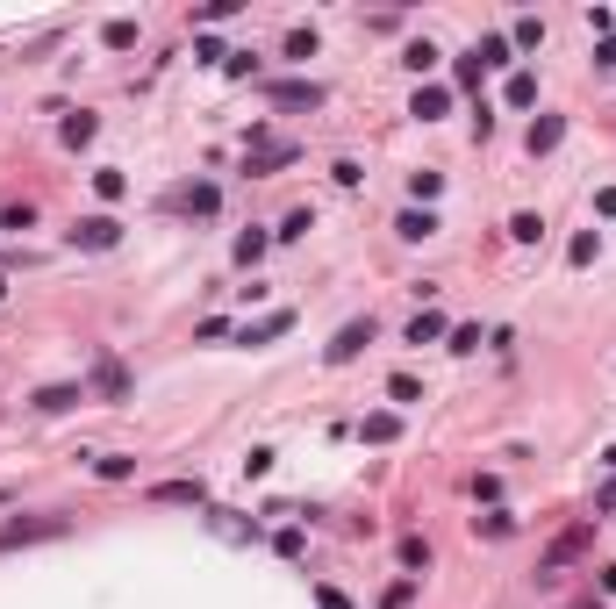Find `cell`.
<instances>
[{
	"mask_svg": "<svg viewBox=\"0 0 616 609\" xmlns=\"http://www.w3.org/2000/svg\"><path fill=\"white\" fill-rule=\"evenodd\" d=\"M87 402V388H36V408L43 416H65V408H79Z\"/></svg>",
	"mask_w": 616,
	"mask_h": 609,
	"instance_id": "7",
	"label": "cell"
},
{
	"mask_svg": "<svg viewBox=\"0 0 616 609\" xmlns=\"http://www.w3.org/2000/svg\"><path fill=\"white\" fill-rule=\"evenodd\" d=\"M402 567H430V545L423 538H402Z\"/></svg>",
	"mask_w": 616,
	"mask_h": 609,
	"instance_id": "25",
	"label": "cell"
},
{
	"mask_svg": "<svg viewBox=\"0 0 616 609\" xmlns=\"http://www.w3.org/2000/svg\"><path fill=\"white\" fill-rule=\"evenodd\" d=\"M395 430H402V423H395V416H366V437H373V445H387V437H395Z\"/></svg>",
	"mask_w": 616,
	"mask_h": 609,
	"instance_id": "20",
	"label": "cell"
},
{
	"mask_svg": "<svg viewBox=\"0 0 616 609\" xmlns=\"http://www.w3.org/2000/svg\"><path fill=\"white\" fill-rule=\"evenodd\" d=\"M473 58H481V65H509V36H488Z\"/></svg>",
	"mask_w": 616,
	"mask_h": 609,
	"instance_id": "16",
	"label": "cell"
},
{
	"mask_svg": "<svg viewBox=\"0 0 616 609\" xmlns=\"http://www.w3.org/2000/svg\"><path fill=\"white\" fill-rule=\"evenodd\" d=\"M387 395H395V402H423V388H415L409 373H395V380H387Z\"/></svg>",
	"mask_w": 616,
	"mask_h": 609,
	"instance_id": "23",
	"label": "cell"
},
{
	"mask_svg": "<svg viewBox=\"0 0 616 609\" xmlns=\"http://www.w3.org/2000/svg\"><path fill=\"white\" fill-rule=\"evenodd\" d=\"M287 58H315V29H294L287 36Z\"/></svg>",
	"mask_w": 616,
	"mask_h": 609,
	"instance_id": "24",
	"label": "cell"
},
{
	"mask_svg": "<svg viewBox=\"0 0 616 609\" xmlns=\"http://www.w3.org/2000/svg\"><path fill=\"white\" fill-rule=\"evenodd\" d=\"M437 337H444V315H437V308H423V315L409 323V344H437Z\"/></svg>",
	"mask_w": 616,
	"mask_h": 609,
	"instance_id": "11",
	"label": "cell"
},
{
	"mask_svg": "<svg viewBox=\"0 0 616 609\" xmlns=\"http://www.w3.org/2000/svg\"><path fill=\"white\" fill-rule=\"evenodd\" d=\"M444 108H452V94H444V87H415V108H409V115H423V122H437Z\"/></svg>",
	"mask_w": 616,
	"mask_h": 609,
	"instance_id": "10",
	"label": "cell"
},
{
	"mask_svg": "<svg viewBox=\"0 0 616 609\" xmlns=\"http://www.w3.org/2000/svg\"><path fill=\"white\" fill-rule=\"evenodd\" d=\"M395 237H409V244L437 237V215H430V208H402V215H395Z\"/></svg>",
	"mask_w": 616,
	"mask_h": 609,
	"instance_id": "6",
	"label": "cell"
},
{
	"mask_svg": "<svg viewBox=\"0 0 616 609\" xmlns=\"http://www.w3.org/2000/svg\"><path fill=\"white\" fill-rule=\"evenodd\" d=\"M65 144H72V151L94 144V115H72V122H65Z\"/></svg>",
	"mask_w": 616,
	"mask_h": 609,
	"instance_id": "17",
	"label": "cell"
},
{
	"mask_svg": "<svg viewBox=\"0 0 616 609\" xmlns=\"http://www.w3.org/2000/svg\"><path fill=\"white\" fill-rule=\"evenodd\" d=\"M36 538H65V516H14V523H0V552L36 545Z\"/></svg>",
	"mask_w": 616,
	"mask_h": 609,
	"instance_id": "1",
	"label": "cell"
},
{
	"mask_svg": "<svg viewBox=\"0 0 616 609\" xmlns=\"http://www.w3.org/2000/svg\"><path fill=\"white\" fill-rule=\"evenodd\" d=\"M602 509H616V481L602 488V495H595V516H602Z\"/></svg>",
	"mask_w": 616,
	"mask_h": 609,
	"instance_id": "27",
	"label": "cell"
},
{
	"mask_svg": "<svg viewBox=\"0 0 616 609\" xmlns=\"http://www.w3.org/2000/svg\"><path fill=\"white\" fill-rule=\"evenodd\" d=\"M151 495H158V502H194V509L208 502V488H201V481H158Z\"/></svg>",
	"mask_w": 616,
	"mask_h": 609,
	"instance_id": "8",
	"label": "cell"
},
{
	"mask_svg": "<svg viewBox=\"0 0 616 609\" xmlns=\"http://www.w3.org/2000/svg\"><path fill=\"white\" fill-rule=\"evenodd\" d=\"M559 136H566V122H559V115H545V122H530V158H545V151H552Z\"/></svg>",
	"mask_w": 616,
	"mask_h": 609,
	"instance_id": "9",
	"label": "cell"
},
{
	"mask_svg": "<svg viewBox=\"0 0 616 609\" xmlns=\"http://www.w3.org/2000/svg\"><path fill=\"white\" fill-rule=\"evenodd\" d=\"M72 244L79 251H115L122 244V222L115 215H87V222H72Z\"/></svg>",
	"mask_w": 616,
	"mask_h": 609,
	"instance_id": "2",
	"label": "cell"
},
{
	"mask_svg": "<svg viewBox=\"0 0 616 609\" xmlns=\"http://www.w3.org/2000/svg\"><path fill=\"white\" fill-rule=\"evenodd\" d=\"M509 237H523V244H537V237H545V222H537V215H516V222H509Z\"/></svg>",
	"mask_w": 616,
	"mask_h": 609,
	"instance_id": "22",
	"label": "cell"
},
{
	"mask_svg": "<svg viewBox=\"0 0 616 609\" xmlns=\"http://www.w3.org/2000/svg\"><path fill=\"white\" fill-rule=\"evenodd\" d=\"M509 43H523V51H537V43H545V22H516V36Z\"/></svg>",
	"mask_w": 616,
	"mask_h": 609,
	"instance_id": "21",
	"label": "cell"
},
{
	"mask_svg": "<svg viewBox=\"0 0 616 609\" xmlns=\"http://www.w3.org/2000/svg\"><path fill=\"white\" fill-rule=\"evenodd\" d=\"M287 323H294V315H287V308H280V315H266V323H244V344H266V337H280V330H287Z\"/></svg>",
	"mask_w": 616,
	"mask_h": 609,
	"instance_id": "12",
	"label": "cell"
},
{
	"mask_svg": "<svg viewBox=\"0 0 616 609\" xmlns=\"http://www.w3.org/2000/svg\"><path fill=\"white\" fill-rule=\"evenodd\" d=\"M215 201H222V194H215V187H187V194H180V208H194V215H215Z\"/></svg>",
	"mask_w": 616,
	"mask_h": 609,
	"instance_id": "13",
	"label": "cell"
},
{
	"mask_svg": "<svg viewBox=\"0 0 616 609\" xmlns=\"http://www.w3.org/2000/svg\"><path fill=\"white\" fill-rule=\"evenodd\" d=\"M509 101H516V108L537 101V80H530V72H516V80H509Z\"/></svg>",
	"mask_w": 616,
	"mask_h": 609,
	"instance_id": "19",
	"label": "cell"
},
{
	"mask_svg": "<svg viewBox=\"0 0 616 609\" xmlns=\"http://www.w3.org/2000/svg\"><path fill=\"white\" fill-rule=\"evenodd\" d=\"M595 208H602V215H616V187H602V194H595Z\"/></svg>",
	"mask_w": 616,
	"mask_h": 609,
	"instance_id": "26",
	"label": "cell"
},
{
	"mask_svg": "<svg viewBox=\"0 0 616 609\" xmlns=\"http://www.w3.org/2000/svg\"><path fill=\"white\" fill-rule=\"evenodd\" d=\"M473 530H481V538H509L516 516H502V509H495V516H473Z\"/></svg>",
	"mask_w": 616,
	"mask_h": 609,
	"instance_id": "15",
	"label": "cell"
},
{
	"mask_svg": "<svg viewBox=\"0 0 616 609\" xmlns=\"http://www.w3.org/2000/svg\"><path fill=\"white\" fill-rule=\"evenodd\" d=\"M366 344H373V315H366V323H344V330H337V344H330L322 359H330V366H344V359H359Z\"/></svg>",
	"mask_w": 616,
	"mask_h": 609,
	"instance_id": "5",
	"label": "cell"
},
{
	"mask_svg": "<svg viewBox=\"0 0 616 609\" xmlns=\"http://www.w3.org/2000/svg\"><path fill=\"white\" fill-rule=\"evenodd\" d=\"M266 101L273 108H322V87H315V80H273Z\"/></svg>",
	"mask_w": 616,
	"mask_h": 609,
	"instance_id": "3",
	"label": "cell"
},
{
	"mask_svg": "<svg viewBox=\"0 0 616 609\" xmlns=\"http://www.w3.org/2000/svg\"><path fill=\"white\" fill-rule=\"evenodd\" d=\"M101 36H107V51H129V43H136V22H107Z\"/></svg>",
	"mask_w": 616,
	"mask_h": 609,
	"instance_id": "18",
	"label": "cell"
},
{
	"mask_svg": "<svg viewBox=\"0 0 616 609\" xmlns=\"http://www.w3.org/2000/svg\"><path fill=\"white\" fill-rule=\"evenodd\" d=\"M322 609H351V603H344V595H337V588H322Z\"/></svg>",
	"mask_w": 616,
	"mask_h": 609,
	"instance_id": "28",
	"label": "cell"
},
{
	"mask_svg": "<svg viewBox=\"0 0 616 609\" xmlns=\"http://www.w3.org/2000/svg\"><path fill=\"white\" fill-rule=\"evenodd\" d=\"M581 545H588V530H566V538H559V545H552V559H545V567H566V559H574V552H581Z\"/></svg>",
	"mask_w": 616,
	"mask_h": 609,
	"instance_id": "14",
	"label": "cell"
},
{
	"mask_svg": "<svg viewBox=\"0 0 616 609\" xmlns=\"http://www.w3.org/2000/svg\"><path fill=\"white\" fill-rule=\"evenodd\" d=\"M94 388H101V402H129V373H122V359H115V351L94 359Z\"/></svg>",
	"mask_w": 616,
	"mask_h": 609,
	"instance_id": "4",
	"label": "cell"
},
{
	"mask_svg": "<svg viewBox=\"0 0 616 609\" xmlns=\"http://www.w3.org/2000/svg\"><path fill=\"white\" fill-rule=\"evenodd\" d=\"M0 295H7V280H0Z\"/></svg>",
	"mask_w": 616,
	"mask_h": 609,
	"instance_id": "29",
	"label": "cell"
}]
</instances>
